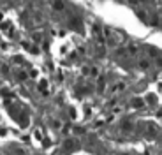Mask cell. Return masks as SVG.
Returning a JSON list of instances; mask_svg holds the SVG:
<instances>
[{
	"label": "cell",
	"instance_id": "cell-5",
	"mask_svg": "<svg viewBox=\"0 0 162 155\" xmlns=\"http://www.w3.org/2000/svg\"><path fill=\"white\" fill-rule=\"evenodd\" d=\"M23 79H27V74H23V72H21V74H19V81H23Z\"/></svg>",
	"mask_w": 162,
	"mask_h": 155
},
{
	"label": "cell",
	"instance_id": "cell-3",
	"mask_svg": "<svg viewBox=\"0 0 162 155\" xmlns=\"http://www.w3.org/2000/svg\"><path fill=\"white\" fill-rule=\"evenodd\" d=\"M139 65H141V69H146V67H148V62H146V60H141V62H139Z\"/></svg>",
	"mask_w": 162,
	"mask_h": 155
},
{
	"label": "cell",
	"instance_id": "cell-4",
	"mask_svg": "<svg viewBox=\"0 0 162 155\" xmlns=\"http://www.w3.org/2000/svg\"><path fill=\"white\" fill-rule=\"evenodd\" d=\"M129 51H130V55H134V53H137V48H136V46H130Z\"/></svg>",
	"mask_w": 162,
	"mask_h": 155
},
{
	"label": "cell",
	"instance_id": "cell-1",
	"mask_svg": "<svg viewBox=\"0 0 162 155\" xmlns=\"http://www.w3.org/2000/svg\"><path fill=\"white\" fill-rule=\"evenodd\" d=\"M53 7H55L56 11H62V9H63V2H60V0H56V2L53 4Z\"/></svg>",
	"mask_w": 162,
	"mask_h": 155
},
{
	"label": "cell",
	"instance_id": "cell-2",
	"mask_svg": "<svg viewBox=\"0 0 162 155\" xmlns=\"http://www.w3.org/2000/svg\"><path fill=\"white\" fill-rule=\"evenodd\" d=\"M132 104H134V108H139V106H143V100L141 99H134V100H132Z\"/></svg>",
	"mask_w": 162,
	"mask_h": 155
}]
</instances>
